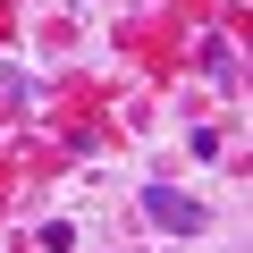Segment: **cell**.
I'll list each match as a JSON object with an SVG mask.
<instances>
[{
    "label": "cell",
    "mask_w": 253,
    "mask_h": 253,
    "mask_svg": "<svg viewBox=\"0 0 253 253\" xmlns=\"http://www.w3.org/2000/svg\"><path fill=\"white\" fill-rule=\"evenodd\" d=\"M144 211H152V228H169V236H203V203L177 194V186H144Z\"/></svg>",
    "instance_id": "6da1fadb"
}]
</instances>
